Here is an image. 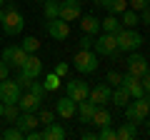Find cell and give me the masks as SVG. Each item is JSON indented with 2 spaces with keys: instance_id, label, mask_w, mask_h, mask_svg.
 Returning a JSON list of instances; mask_svg holds the SVG:
<instances>
[{
  "instance_id": "cell-1",
  "label": "cell",
  "mask_w": 150,
  "mask_h": 140,
  "mask_svg": "<svg viewBox=\"0 0 150 140\" xmlns=\"http://www.w3.org/2000/svg\"><path fill=\"white\" fill-rule=\"evenodd\" d=\"M0 25L5 30V35H20L23 28H25V18L15 5H8L5 10L0 8Z\"/></svg>"
},
{
  "instance_id": "cell-2",
  "label": "cell",
  "mask_w": 150,
  "mask_h": 140,
  "mask_svg": "<svg viewBox=\"0 0 150 140\" xmlns=\"http://www.w3.org/2000/svg\"><path fill=\"white\" fill-rule=\"evenodd\" d=\"M148 115H150V105H148V98H133V100L125 105V118L130 120V123H135V125H140V123H145L148 120Z\"/></svg>"
},
{
  "instance_id": "cell-3",
  "label": "cell",
  "mask_w": 150,
  "mask_h": 140,
  "mask_svg": "<svg viewBox=\"0 0 150 140\" xmlns=\"http://www.w3.org/2000/svg\"><path fill=\"white\" fill-rule=\"evenodd\" d=\"M115 38H118V48L125 50V53H133L143 45V35H140L135 28H120L115 33Z\"/></svg>"
},
{
  "instance_id": "cell-4",
  "label": "cell",
  "mask_w": 150,
  "mask_h": 140,
  "mask_svg": "<svg viewBox=\"0 0 150 140\" xmlns=\"http://www.w3.org/2000/svg\"><path fill=\"white\" fill-rule=\"evenodd\" d=\"M93 48H95V53H98V55H108V58H115V55L120 53L115 33H103L100 38H95Z\"/></svg>"
},
{
  "instance_id": "cell-5",
  "label": "cell",
  "mask_w": 150,
  "mask_h": 140,
  "mask_svg": "<svg viewBox=\"0 0 150 140\" xmlns=\"http://www.w3.org/2000/svg\"><path fill=\"white\" fill-rule=\"evenodd\" d=\"M75 63V70L78 73H85V75H90V73H95L98 70V53H90V50H78L73 58Z\"/></svg>"
},
{
  "instance_id": "cell-6",
  "label": "cell",
  "mask_w": 150,
  "mask_h": 140,
  "mask_svg": "<svg viewBox=\"0 0 150 140\" xmlns=\"http://www.w3.org/2000/svg\"><path fill=\"white\" fill-rule=\"evenodd\" d=\"M20 95H23V88H20L18 80H10V78L0 80V100H3V105H8V103H18Z\"/></svg>"
},
{
  "instance_id": "cell-7",
  "label": "cell",
  "mask_w": 150,
  "mask_h": 140,
  "mask_svg": "<svg viewBox=\"0 0 150 140\" xmlns=\"http://www.w3.org/2000/svg\"><path fill=\"white\" fill-rule=\"evenodd\" d=\"M65 95L73 98L75 103H80L90 95V85L83 83V80H70V83H65Z\"/></svg>"
},
{
  "instance_id": "cell-8",
  "label": "cell",
  "mask_w": 150,
  "mask_h": 140,
  "mask_svg": "<svg viewBox=\"0 0 150 140\" xmlns=\"http://www.w3.org/2000/svg\"><path fill=\"white\" fill-rule=\"evenodd\" d=\"M25 58H28V53L20 48V45H8V48L3 50V60H5L10 68H23Z\"/></svg>"
},
{
  "instance_id": "cell-9",
  "label": "cell",
  "mask_w": 150,
  "mask_h": 140,
  "mask_svg": "<svg viewBox=\"0 0 150 140\" xmlns=\"http://www.w3.org/2000/svg\"><path fill=\"white\" fill-rule=\"evenodd\" d=\"M20 70H23V75H25V78L35 80V78L43 73V60L38 58L35 53H30V55L25 58V63H23V68H20Z\"/></svg>"
},
{
  "instance_id": "cell-10",
  "label": "cell",
  "mask_w": 150,
  "mask_h": 140,
  "mask_svg": "<svg viewBox=\"0 0 150 140\" xmlns=\"http://www.w3.org/2000/svg\"><path fill=\"white\" fill-rule=\"evenodd\" d=\"M48 35L55 40H65L70 35V25L63 18H53V20H48Z\"/></svg>"
},
{
  "instance_id": "cell-11",
  "label": "cell",
  "mask_w": 150,
  "mask_h": 140,
  "mask_svg": "<svg viewBox=\"0 0 150 140\" xmlns=\"http://www.w3.org/2000/svg\"><path fill=\"white\" fill-rule=\"evenodd\" d=\"M120 85H123L125 90L130 93V98H143V95H145L140 78H138V75H133V73H125V75H123V80H120Z\"/></svg>"
},
{
  "instance_id": "cell-12",
  "label": "cell",
  "mask_w": 150,
  "mask_h": 140,
  "mask_svg": "<svg viewBox=\"0 0 150 140\" xmlns=\"http://www.w3.org/2000/svg\"><path fill=\"white\" fill-rule=\"evenodd\" d=\"M125 63H128V73H133V75H138V78L145 75V73L150 70V65H148V60H145V55H138L135 50H133V55H130Z\"/></svg>"
},
{
  "instance_id": "cell-13",
  "label": "cell",
  "mask_w": 150,
  "mask_h": 140,
  "mask_svg": "<svg viewBox=\"0 0 150 140\" xmlns=\"http://www.w3.org/2000/svg\"><path fill=\"white\" fill-rule=\"evenodd\" d=\"M58 18H63L65 23L78 20V18H80V0H63V3H60V15Z\"/></svg>"
},
{
  "instance_id": "cell-14",
  "label": "cell",
  "mask_w": 150,
  "mask_h": 140,
  "mask_svg": "<svg viewBox=\"0 0 150 140\" xmlns=\"http://www.w3.org/2000/svg\"><path fill=\"white\" fill-rule=\"evenodd\" d=\"M40 105H43V98L33 95L30 90H28L25 95L18 98V108H20L23 113H35V110H40Z\"/></svg>"
},
{
  "instance_id": "cell-15",
  "label": "cell",
  "mask_w": 150,
  "mask_h": 140,
  "mask_svg": "<svg viewBox=\"0 0 150 140\" xmlns=\"http://www.w3.org/2000/svg\"><path fill=\"white\" fill-rule=\"evenodd\" d=\"M55 113H58L60 118L68 120V118H73V115L78 113V103H75L73 98H68V95H65V98H58V103H55Z\"/></svg>"
},
{
  "instance_id": "cell-16",
  "label": "cell",
  "mask_w": 150,
  "mask_h": 140,
  "mask_svg": "<svg viewBox=\"0 0 150 140\" xmlns=\"http://www.w3.org/2000/svg\"><path fill=\"white\" fill-rule=\"evenodd\" d=\"M110 93H112L110 85L103 80V83H98L95 88H90V95H88V98H90L95 105H103V103H110Z\"/></svg>"
},
{
  "instance_id": "cell-17",
  "label": "cell",
  "mask_w": 150,
  "mask_h": 140,
  "mask_svg": "<svg viewBox=\"0 0 150 140\" xmlns=\"http://www.w3.org/2000/svg\"><path fill=\"white\" fill-rule=\"evenodd\" d=\"M38 123H40V120H38V118H35L33 113H20V115H18V120H15V128L20 130L23 135H25L28 130H33V128H35Z\"/></svg>"
},
{
  "instance_id": "cell-18",
  "label": "cell",
  "mask_w": 150,
  "mask_h": 140,
  "mask_svg": "<svg viewBox=\"0 0 150 140\" xmlns=\"http://www.w3.org/2000/svg\"><path fill=\"white\" fill-rule=\"evenodd\" d=\"M43 140H65V128L60 123H48L43 130Z\"/></svg>"
},
{
  "instance_id": "cell-19",
  "label": "cell",
  "mask_w": 150,
  "mask_h": 140,
  "mask_svg": "<svg viewBox=\"0 0 150 140\" xmlns=\"http://www.w3.org/2000/svg\"><path fill=\"white\" fill-rule=\"evenodd\" d=\"M95 108H98V105L90 100V98H85V100L78 103V113H80V120H83V123H90V120H93V113H95Z\"/></svg>"
},
{
  "instance_id": "cell-20",
  "label": "cell",
  "mask_w": 150,
  "mask_h": 140,
  "mask_svg": "<svg viewBox=\"0 0 150 140\" xmlns=\"http://www.w3.org/2000/svg\"><path fill=\"white\" fill-rule=\"evenodd\" d=\"M130 100H133V98H130V93L125 90L123 85H115V90L110 93V103H115L118 108H125V105H128Z\"/></svg>"
},
{
  "instance_id": "cell-21",
  "label": "cell",
  "mask_w": 150,
  "mask_h": 140,
  "mask_svg": "<svg viewBox=\"0 0 150 140\" xmlns=\"http://www.w3.org/2000/svg\"><path fill=\"white\" fill-rule=\"evenodd\" d=\"M115 135H118V140H135L138 138V125L128 120V123H123L118 130H115Z\"/></svg>"
},
{
  "instance_id": "cell-22",
  "label": "cell",
  "mask_w": 150,
  "mask_h": 140,
  "mask_svg": "<svg viewBox=\"0 0 150 140\" xmlns=\"http://www.w3.org/2000/svg\"><path fill=\"white\" fill-rule=\"evenodd\" d=\"M95 5L110 10L112 15H118V13H123L125 8H128V0H95Z\"/></svg>"
},
{
  "instance_id": "cell-23",
  "label": "cell",
  "mask_w": 150,
  "mask_h": 140,
  "mask_svg": "<svg viewBox=\"0 0 150 140\" xmlns=\"http://www.w3.org/2000/svg\"><path fill=\"white\" fill-rule=\"evenodd\" d=\"M90 123H93V125H98V128H105V125H110V123H112V115L108 113L103 105H98L95 113H93V120H90Z\"/></svg>"
},
{
  "instance_id": "cell-24",
  "label": "cell",
  "mask_w": 150,
  "mask_h": 140,
  "mask_svg": "<svg viewBox=\"0 0 150 140\" xmlns=\"http://www.w3.org/2000/svg\"><path fill=\"white\" fill-rule=\"evenodd\" d=\"M80 30L88 33V35H95V33L100 30V20H98L95 15H85V18L80 20Z\"/></svg>"
},
{
  "instance_id": "cell-25",
  "label": "cell",
  "mask_w": 150,
  "mask_h": 140,
  "mask_svg": "<svg viewBox=\"0 0 150 140\" xmlns=\"http://www.w3.org/2000/svg\"><path fill=\"white\" fill-rule=\"evenodd\" d=\"M120 15H123V18H120V25H123V28H135L140 23V15L133 10V8H125Z\"/></svg>"
},
{
  "instance_id": "cell-26",
  "label": "cell",
  "mask_w": 150,
  "mask_h": 140,
  "mask_svg": "<svg viewBox=\"0 0 150 140\" xmlns=\"http://www.w3.org/2000/svg\"><path fill=\"white\" fill-rule=\"evenodd\" d=\"M120 28H123V25H120V20L112 15V13L105 18V20H100V30H103V33H118Z\"/></svg>"
},
{
  "instance_id": "cell-27",
  "label": "cell",
  "mask_w": 150,
  "mask_h": 140,
  "mask_svg": "<svg viewBox=\"0 0 150 140\" xmlns=\"http://www.w3.org/2000/svg\"><path fill=\"white\" fill-rule=\"evenodd\" d=\"M20 113H23V110L18 108V103H8L5 108H3V118H5L8 123H15V120H18V115H20Z\"/></svg>"
},
{
  "instance_id": "cell-28",
  "label": "cell",
  "mask_w": 150,
  "mask_h": 140,
  "mask_svg": "<svg viewBox=\"0 0 150 140\" xmlns=\"http://www.w3.org/2000/svg\"><path fill=\"white\" fill-rule=\"evenodd\" d=\"M60 15V3H55V0H45V18L48 20H53V18Z\"/></svg>"
},
{
  "instance_id": "cell-29",
  "label": "cell",
  "mask_w": 150,
  "mask_h": 140,
  "mask_svg": "<svg viewBox=\"0 0 150 140\" xmlns=\"http://www.w3.org/2000/svg\"><path fill=\"white\" fill-rule=\"evenodd\" d=\"M0 138H3V140H23L25 135H23L20 130H18L15 125H13V128H5L3 133H0Z\"/></svg>"
},
{
  "instance_id": "cell-30",
  "label": "cell",
  "mask_w": 150,
  "mask_h": 140,
  "mask_svg": "<svg viewBox=\"0 0 150 140\" xmlns=\"http://www.w3.org/2000/svg\"><path fill=\"white\" fill-rule=\"evenodd\" d=\"M20 48L25 50L28 55H30V53H35V50L40 48V40H38V38H33V35H30V38H25V40H23V45H20Z\"/></svg>"
},
{
  "instance_id": "cell-31",
  "label": "cell",
  "mask_w": 150,
  "mask_h": 140,
  "mask_svg": "<svg viewBox=\"0 0 150 140\" xmlns=\"http://www.w3.org/2000/svg\"><path fill=\"white\" fill-rule=\"evenodd\" d=\"M45 90H58L60 88V75H55V73H50V75H45Z\"/></svg>"
},
{
  "instance_id": "cell-32",
  "label": "cell",
  "mask_w": 150,
  "mask_h": 140,
  "mask_svg": "<svg viewBox=\"0 0 150 140\" xmlns=\"http://www.w3.org/2000/svg\"><path fill=\"white\" fill-rule=\"evenodd\" d=\"M98 138H100V140H118V135H115V130H112L110 125H105V128H100Z\"/></svg>"
},
{
  "instance_id": "cell-33",
  "label": "cell",
  "mask_w": 150,
  "mask_h": 140,
  "mask_svg": "<svg viewBox=\"0 0 150 140\" xmlns=\"http://www.w3.org/2000/svg\"><path fill=\"white\" fill-rule=\"evenodd\" d=\"M120 80H123V75H120V73H115V70H110V73H108L105 75V83L110 88H115V85H120Z\"/></svg>"
},
{
  "instance_id": "cell-34",
  "label": "cell",
  "mask_w": 150,
  "mask_h": 140,
  "mask_svg": "<svg viewBox=\"0 0 150 140\" xmlns=\"http://www.w3.org/2000/svg\"><path fill=\"white\" fill-rule=\"evenodd\" d=\"M28 90H30L33 95H38V98H43V95H45V85H43V83H35V80H30Z\"/></svg>"
},
{
  "instance_id": "cell-35",
  "label": "cell",
  "mask_w": 150,
  "mask_h": 140,
  "mask_svg": "<svg viewBox=\"0 0 150 140\" xmlns=\"http://www.w3.org/2000/svg\"><path fill=\"white\" fill-rule=\"evenodd\" d=\"M128 5L133 8L135 13H140V10H145V8H150V0H128Z\"/></svg>"
},
{
  "instance_id": "cell-36",
  "label": "cell",
  "mask_w": 150,
  "mask_h": 140,
  "mask_svg": "<svg viewBox=\"0 0 150 140\" xmlns=\"http://www.w3.org/2000/svg\"><path fill=\"white\" fill-rule=\"evenodd\" d=\"M93 43H95V40H93V35H88V33H83V38L78 40L80 50H90V48H93Z\"/></svg>"
},
{
  "instance_id": "cell-37",
  "label": "cell",
  "mask_w": 150,
  "mask_h": 140,
  "mask_svg": "<svg viewBox=\"0 0 150 140\" xmlns=\"http://www.w3.org/2000/svg\"><path fill=\"white\" fill-rule=\"evenodd\" d=\"M38 120H40L43 125H48V123H53V120H55V113H53V110H40Z\"/></svg>"
},
{
  "instance_id": "cell-38",
  "label": "cell",
  "mask_w": 150,
  "mask_h": 140,
  "mask_svg": "<svg viewBox=\"0 0 150 140\" xmlns=\"http://www.w3.org/2000/svg\"><path fill=\"white\" fill-rule=\"evenodd\" d=\"M68 63H58V65H55V70H53V73H55V75H60V78H65V75H68Z\"/></svg>"
},
{
  "instance_id": "cell-39",
  "label": "cell",
  "mask_w": 150,
  "mask_h": 140,
  "mask_svg": "<svg viewBox=\"0 0 150 140\" xmlns=\"http://www.w3.org/2000/svg\"><path fill=\"white\" fill-rule=\"evenodd\" d=\"M8 75H10V65H8L3 58H0V80H5Z\"/></svg>"
},
{
  "instance_id": "cell-40",
  "label": "cell",
  "mask_w": 150,
  "mask_h": 140,
  "mask_svg": "<svg viewBox=\"0 0 150 140\" xmlns=\"http://www.w3.org/2000/svg\"><path fill=\"white\" fill-rule=\"evenodd\" d=\"M140 83H143V90H145V95H150V70L145 73V75H140Z\"/></svg>"
},
{
  "instance_id": "cell-41",
  "label": "cell",
  "mask_w": 150,
  "mask_h": 140,
  "mask_svg": "<svg viewBox=\"0 0 150 140\" xmlns=\"http://www.w3.org/2000/svg\"><path fill=\"white\" fill-rule=\"evenodd\" d=\"M140 23H145V25H150V8H145V10H140Z\"/></svg>"
},
{
  "instance_id": "cell-42",
  "label": "cell",
  "mask_w": 150,
  "mask_h": 140,
  "mask_svg": "<svg viewBox=\"0 0 150 140\" xmlns=\"http://www.w3.org/2000/svg\"><path fill=\"white\" fill-rule=\"evenodd\" d=\"M80 138H83V140H95V138H98V133H88V130H83Z\"/></svg>"
},
{
  "instance_id": "cell-43",
  "label": "cell",
  "mask_w": 150,
  "mask_h": 140,
  "mask_svg": "<svg viewBox=\"0 0 150 140\" xmlns=\"http://www.w3.org/2000/svg\"><path fill=\"white\" fill-rule=\"evenodd\" d=\"M3 108H5V105H3V100H0V118H3Z\"/></svg>"
},
{
  "instance_id": "cell-44",
  "label": "cell",
  "mask_w": 150,
  "mask_h": 140,
  "mask_svg": "<svg viewBox=\"0 0 150 140\" xmlns=\"http://www.w3.org/2000/svg\"><path fill=\"white\" fill-rule=\"evenodd\" d=\"M145 123H148V133H150V120H145Z\"/></svg>"
},
{
  "instance_id": "cell-45",
  "label": "cell",
  "mask_w": 150,
  "mask_h": 140,
  "mask_svg": "<svg viewBox=\"0 0 150 140\" xmlns=\"http://www.w3.org/2000/svg\"><path fill=\"white\" fill-rule=\"evenodd\" d=\"M3 3H5V0H0V8H3Z\"/></svg>"
},
{
  "instance_id": "cell-46",
  "label": "cell",
  "mask_w": 150,
  "mask_h": 140,
  "mask_svg": "<svg viewBox=\"0 0 150 140\" xmlns=\"http://www.w3.org/2000/svg\"><path fill=\"white\" fill-rule=\"evenodd\" d=\"M38 3H45V0H38Z\"/></svg>"
},
{
  "instance_id": "cell-47",
  "label": "cell",
  "mask_w": 150,
  "mask_h": 140,
  "mask_svg": "<svg viewBox=\"0 0 150 140\" xmlns=\"http://www.w3.org/2000/svg\"><path fill=\"white\" fill-rule=\"evenodd\" d=\"M148 105H150V98H148Z\"/></svg>"
}]
</instances>
